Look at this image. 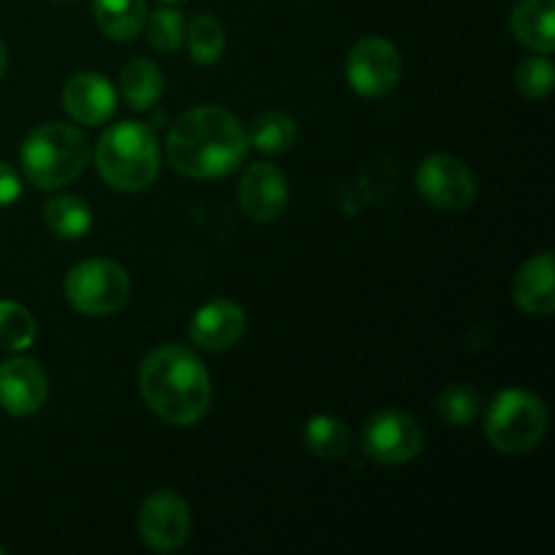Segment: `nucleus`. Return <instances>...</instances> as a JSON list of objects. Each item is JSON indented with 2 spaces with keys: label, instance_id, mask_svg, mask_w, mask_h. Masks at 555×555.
<instances>
[{
  "label": "nucleus",
  "instance_id": "4be33fe9",
  "mask_svg": "<svg viewBox=\"0 0 555 555\" xmlns=\"http://www.w3.org/2000/svg\"><path fill=\"white\" fill-rule=\"evenodd\" d=\"M188 47L198 65H215L225 52V27L217 16L201 14L188 25Z\"/></svg>",
  "mask_w": 555,
  "mask_h": 555
},
{
  "label": "nucleus",
  "instance_id": "0eeeda50",
  "mask_svg": "<svg viewBox=\"0 0 555 555\" xmlns=\"http://www.w3.org/2000/svg\"><path fill=\"white\" fill-rule=\"evenodd\" d=\"M361 444L374 464L399 466L423 453L426 434L410 412L379 410L363 423Z\"/></svg>",
  "mask_w": 555,
  "mask_h": 555
},
{
  "label": "nucleus",
  "instance_id": "f8f14e48",
  "mask_svg": "<svg viewBox=\"0 0 555 555\" xmlns=\"http://www.w3.org/2000/svg\"><path fill=\"white\" fill-rule=\"evenodd\" d=\"M287 179L271 163H253L238 182V206L253 222H271L287 209Z\"/></svg>",
  "mask_w": 555,
  "mask_h": 555
},
{
  "label": "nucleus",
  "instance_id": "39448f33",
  "mask_svg": "<svg viewBox=\"0 0 555 555\" xmlns=\"http://www.w3.org/2000/svg\"><path fill=\"white\" fill-rule=\"evenodd\" d=\"M547 431V410L531 390L509 388L493 396L486 412V437L499 453L526 455L540 448Z\"/></svg>",
  "mask_w": 555,
  "mask_h": 555
},
{
  "label": "nucleus",
  "instance_id": "f257e3e1",
  "mask_svg": "<svg viewBox=\"0 0 555 555\" xmlns=\"http://www.w3.org/2000/svg\"><path fill=\"white\" fill-rule=\"evenodd\" d=\"M249 150L247 128L222 106H198L171 122L166 157L190 179H222L236 171Z\"/></svg>",
  "mask_w": 555,
  "mask_h": 555
},
{
  "label": "nucleus",
  "instance_id": "b1692460",
  "mask_svg": "<svg viewBox=\"0 0 555 555\" xmlns=\"http://www.w3.org/2000/svg\"><path fill=\"white\" fill-rule=\"evenodd\" d=\"M146 41L155 52L171 54L182 47L184 41V16L177 9H157L155 14L146 16Z\"/></svg>",
  "mask_w": 555,
  "mask_h": 555
},
{
  "label": "nucleus",
  "instance_id": "20e7f679",
  "mask_svg": "<svg viewBox=\"0 0 555 555\" xmlns=\"http://www.w3.org/2000/svg\"><path fill=\"white\" fill-rule=\"evenodd\" d=\"M20 160L27 182L38 190H57L81 177L90 160V144L74 125L47 122L27 133Z\"/></svg>",
  "mask_w": 555,
  "mask_h": 555
},
{
  "label": "nucleus",
  "instance_id": "a878e982",
  "mask_svg": "<svg viewBox=\"0 0 555 555\" xmlns=\"http://www.w3.org/2000/svg\"><path fill=\"white\" fill-rule=\"evenodd\" d=\"M437 412L442 421L453 423V426H464V423L475 421L480 412V396L466 385H450L439 393Z\"/></svg>",
  "mask_w": 555,
  "mask_h": 555
},
{
  "label": "nucleus",
  "instance_id": "a211bd4d",
  "mask_svg": "<svg viewBox=\"0 0 555 555\" xmlns=\"http://www.w3.org/2000/svg\"><path fill=\"white\" fill-rule=\"evenodd\" d=\"M163 87H166L163 70L152 60H130L119 74V90H122L125 103L135 112H146L155 106L163 95Z\"/></svg>",
  "mask_w": 555,
  "mask_h": 555
},
{
  "label": "nucleus",
  "instance_id": "9d476101",
  "mask_svg": "<svg viewBox=\"0 0 555 555\" xmlns=\"http://www.w3.org/2000/svg\"><path fill=\"white\" fill-rule=\"evenodd\" d=\"M401 54L388 38H361L347 54V81L363 98H383L399 85Z\"/></svg>",
  "mask_w": 555,
  "mask_h": 555
},
{
  "label": "nucleus",
  "instance_id": "ddd939ff",
  "mask_svg": "<svg viewBox=\"0 0 555 555\" xmlns=\"http://www.w3.org/2000/svg\"><path fill=\"white\" fill-rule=\"evenodd\" d=\"M247 331V314L238 307L236 301H228V298H217V301L204 304L198 312L193 314V323H190V339L195 347L209 352H222L231 350L233 345H238V339Z\"/></svg>",
  "mask_w": 555,
  "mask_h": 555
},
{
  "label": "nucleus",
  "instance_id": "1a4fd4ad",
  "mask_svg": "<svg viewBox=\"0 0 555 555\" xmlns=\"http://www.w3.org/2000/svg\"><path fill=\"white\" fill-rule=\"evenodd\" d=\"M139 537L150 551L177 553L188 545L193 531V515L190 504L173 491H157L141 504L139 509Z\"/></svg>",
  "mask_w": 555,
  "mask_h": 555
},
{
  "label": "nucleus",
  "instance_id": "bb28decb",
  "mask_svg": "<svg viewBox=\"0 0 555 555\" xmlns=\"http://www.w3.org/2000/svg\"><path fill=\"white\" fill-rule=\"evenodd\" d=\"M22 193V182L16 177L14 168L9 166L5 160H0V206H9L20 198Z\"/></svg>",
  "mask_w": 555,
  "mask_h": 555
},
{
  "label": "nucleus",
  "instance_id": "7ed1b4c3",
  "mask_svg": "<svg viewBox=\"0 0 555 555\" xmlns=\"http://www.w3.org/2000/svg\"><path fill=\"white\" fill-rule=\"evenodd\" d=\"M95 166L108 188L119 193H141L160 173V141L146 122L125 119L101 135Z\"/></svg>",
  "mask_w": 555,
  "mask_h": 555
},
{
  "label": "nucleus",
  "instance_id": "4468645a",
  "mask_svg": "<svg viewBox=\"0 0 555 555\" xmlns=\"http://www.w3.org/2000/svg\"><path fill=\"white\" fill-rule=\"evenodd\" d=\"M63 106L70 114V119L95 128V125L106 122L117 108V92H114L112 81L103 74H92V70H81L74 74L63 87Z\"/></svg>",
  "mask_w": 555,
  "mask_h": 555
},
{
  "label": "nucleus",
  "instance_id": "dca6fc26",
  "mask_svg": "<svg viewBox=\"0 0 555 555\" xmlns=\"http://www.w3.org/2000/svg\"><path fill=\"white\" fill-rule=\"evenodd\" d=\"M509 30L531 52L555 49V0H520L509 14Z\"/></svg>",
  "mask_w": 555,
  "mask_h": 555
},
{
  "label": "nucleus",
  "instance_id": "423d86ee",
  "mask_svg": "<svg viewBox=\"0 0 555 555\" xmlns=\"http://www.w3.org/2000/svg\"><path fill=\"white\" fill-rule=\"evenodd\" d=\"M65 298L87 318H106L119 312L130 298V276L119 263L90 258L70 266L65 274Z\"/></svg>",
  "mask_w": 555,
  "mask_h": 555
},
{
  "label": "nucleus",
  "instance_id": "2eb2a0df",
  "mask_svg": "<svg viewBox=\"0 0 555 555\" xmlns=\"http://www.w3.org/2000/svg\"><path fill=\"white\" fill-rule=\"evenodd\" d=\"M513 298L524 312L547 318L555 309L553 296V255L542 253L526 260L513 282Z\"/></svg>",
  "mask_w": 555,
  "mask_h": 555
},
{
  "label": "nucleus",
  "instance_id": "6ab92c4d",
  "mask_svg": "<svg viewBox=\"0 0 555 555\" xmlns=\"http://www.w3.org/2000/svg\"><path fill=\"white\" fill-rule=\"evenodd\" d=\"M304 444L312 455L323 461L345 459L347 450L352 444V434L345 421L334 415H314L309 417L307 428H304Z\"/></svg>",
  "mask_w": 555,
  "mask_h": 555
},
{
  "label": "nucleus",
  "instance_id": "393cba45",
  "mask_svg": "<svg viewBox=\"0 0 555 555\" xmlns=\"http://www.w3.org/2000/svg\"><path fill=\"white\" fill-rule=\"evenodd\" d=\"M553 79H555L553 60L551 54H542V52L526 57L524 63L518 65V70H515V85H518V90L524 92L529 101H542V98L551 95Z\"/></svg>",
  "mask_w": 555,
  "mask_h": 555
},
{
  "label": "nucleus",
  "instance_id": "c756f323",
  "mask_svg": "<svg viewBox=\"0 0 555 555\" xmlns=\"http://www.w3.org/2000/svg\"><path fill=\"white\" fill-rule=\"evenodd\" d=\"M166 3H177V0H166Z\"/></svg>",
  "mask_w": 555,
  "mask_h": 555
},
{
  "label": "nucleus",
  "instance_id": "f03ea898",
  "mask_svg": "<svg viewBox=\"0 0 555 555\" xmlns=\"http://www.w3.org/2000/svg\"><path fill=\"white\" fill-rule=\"evenodd\" d=\"M139 390L160 421L179 428L204 421L211 406L209 369L184 345L152 350L139 366Z\"/></svg>",
  "mask_w": 555,
  "mask_h": 555
},
{
  "label": "nucleus",
  "instance_id": "cd10ccee",
  "mask_svg": "<svg viewBox=\"0 0 555 555\" xmlns=\"http://www.w3.org/2000/svg\"><path fill=\"white\" fill-rule=\"evenodd\" d=\"M5 65H9V52H5V43L0 41V79H3L5 74Z\"/></svg>",
  "mask_w": 555,
  "mask_h": 555
},
{
  "label": "nucleus",
  "instance_id": "6e6552de",
  "mask_svg": "<svg viewBox=\"0 0 555 555\" xmlns=\"http://www.w3.org/2000/svg\"><path fill=\"white\" fill-rule=\"evenodd\" d=\"M415 188L439 211H466L477 198L475 173L453 155H431L415 173Z\"/></svg>",
  "mask_w": 555,
  "mask_h": 555
},
{
  "label": "nucleus",
  "instance_id": "aec40b11",
  "mask_svg": "<svg viewBox=\"0 0 555 555\" xmlns=\"http://www.w3.org/2000/svg\"><path fill=\"white\" fill-rule=\"evenodd\" d=\"M298 125L291 114L282 112H263L253 119L247 130V141L253 150L263 155H282L296 144Z\"/></svg>",
  "mask_w": 555,
  "mask_h": 555
},
{
  "label": "nucleus",
  "instance_id": "f3484780",
  "mask_svg": "<svg viewBox=\"0 0 555 555\" xmlns=\"http://www.w3.org/2000/svg\"><path fill=\"white\" fill-rule=\"evenodd\" d=\"M98 27L114 41H133L146 22V0H92Z\"/></svg>",
  "mask_w": 555,
  "mask_h": 555
},
{
  "label": "nucleus",
  "instance_id": "412c9836",
  "mask_svg": "<svg viewBox=\"0 0 555 555\" xmlns=\"http://www.w3.org/2000/svg\"><path fill=\"white\" fill-rule=\"evenodd\" d=\"M43 220L57 238H81L92 228V211L79 195H57L43 209Z\"/></svg>",
  "mask_w": 555,
  "mask_h": 555
},
{
  "label": "nucleus",
  "instance_id": "9b49d317",
  "mask_svg": "<svg viewBox=\"0 0 555 555\" xmlns=\"http://www.w3.org/2000/svg\"><path fill=\"white\" fill-rule=\"evenodd\" d=\"M49 396V383L38 361L14 356L0 363V406L14 417L36 415Z\"/></svg>",
  "mask_w": 555,
  "mask_h": 555
},
{
  "label": "nucleus",
  "instance_id": "c85d7f7f",
  "mask_svg": "<svg viewBox=\"0 0 555 555\" xmlns=\"http://www.w3.org/2000/svg\"><path fill=\"white\" fill-rule=\"evenodd\" d=\"M57 3H76V0H57Z\"/></svg>",
  "mask_w": 555,
  "mask_h": 555
},
{
  "label": "nucleus",
  "instance_id": "5701e85b",
  "mask_svg": "<svg viewBox=\"0 0 555 555\" xmlns=\"http://www.w3.org/2000/svg\"><path fill=\"white\" fill-rule=\"evenodd\" d=\"M38 336L36 318L16 301H0V350L22 352Z\"/></svg>",
  "mask_w": 555,
  "mask_h": 555
}]
</instances>
